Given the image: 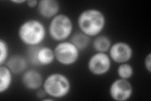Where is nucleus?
<instances>
[{
	"label": "nucleus",
	"mask_w": 151,
	"mask_h": 101,
	"mask_svg": "<svg viewBox=\"0 0 151 101\" xmlns=\"http://www.w3.org/2000/svg\"><path fill=\"white\" fill-rule=\"evenodd\" d=\"M106 24L104 13L97 8H88L79 13L77 25L79 31L89 37H95L101 34Z\"/></svg>",
	"instance_id": "obj_1"
},
{
	"label": "nucleus",
	"mask_w": 151,
	"mask_h": 101,
	"mask_svg": "<svg viewBox=\"0 0 151 101\" xmlns=\"http://www.w3.org/2000/svg\"><path fill=\"white\" fill-rule=\"evenodd\" d=\"M47 33L44 24L35 18L28 19L22 22L17 31L19 40L28 47L41 46L45 39Z\"/></svg>",
	"instance_id": "obj_2"
},
{
	"label": "nucleus",
	"mask_w": 151,
	"mask_h": 101,
	"mask_svg": "<svg viewBox=\"0 0 151 101\" xmlns=\"http://www.w3.org/2000/svg\"><path fill=\"white\" fill-rule=\"evenodd\" d=\"M71 81L67 75L59 72L49 74L44 79L42 88L47 96L54 100L68 96L71 90Z\"/></svg>",
	"instance_id": "obj_3"
},
{
	"label": "nucleus",
	"mask_w": 151,
	"mask_h": 101,
	"mask_svg": "<svg viewBox=\"0 0 151 101\" xmlns=\"http://www.w3.org/2000/svg\"><path fill=\"white\" fill-rule=\"evenodd\" d=\"M73 29L72 19L66 14L59 13L50 20L47 32L53 41L60 42L68 41L73 33Z\"/></svg>",
	"instance_id": "obj_4"
},
{
	"label": "nucleus",
	"mask_w": 151,
	"mask_h": 101,
	"mask_svg": "<svg viewBox=\"0 0 151 101\" xmlns=\"http://www.w3.org/2000/svg\"><path fill=\"white\" fill-rule=\"evenodd\" d=\"M54 51L55 61L64 66H70L76 63L81 53V51L70 41L58 42Z\"/></svg>",
	"instance_id": "obj_5"
},
{
	"label": "nucleus",
	"mask_w": 151,
	"mask_h": 101,
	"mask_svg": "<svg viewBox=\"0 0 151 101\" xmlns=\"http://www.w3.org/2000/svg\"><path fill=\"white\" fill-rule=\"evenodd\" d=\"M27 59L29 63L35 66H47L55 61L54 49L45 46L28 47Z\"/></svg>",
	"instance_id": "obj_6"
},
{
	"label": "nucleus",
	"mask_w": 151,
	"mask_h": 101,
	"mask_svg": "<svg viewBox=\"0 0 151 101\" xmlns=\"http://www.w3.org/2000/svg\"><path fill=\"white\" fill-rule=\"evenodd\" d=\"M112 61L107 52H96L89 57L87 68L89 73L97 76L107 74L111 68Z\"/></svg>",
	"instance_id": "obj_7"
},
{
	"label": "nucleus",
	"mask_w": 151,
	"mask_h": 101,
	"mask_svg": "<svg viewBox=\"0 0 151 101\" xmlns=\"http://www.w3.org/2000/svg\"><path fill=\"white\" fill-rule=\"evenodd\" d=\"M108 91L112 100L127 101L133 95L134 88L129 80L118 78L112 81Z\"/></svg>",
	"instance_id": "obj_8"
},
{
	"label": "nucleus",
	"mask_w": 151,
	"mask_h": 101,
	"mask_svg": "<svg viewBox=\"0 0 151 101\" xmlns=\"http://www.w3.org/2000/svg\"><path fill=\"white\" fill-rule=\"evenodd\" d=\"M108 52L112 62L119 65L129 62L134 55V50L132 46L124 41L113 43Z\"/></svg>",
	"instance_id": "obj_9"
},
{
	"label": "nucleus",
	"mask_w": 151,
	"mask_h": 101,
	"mask_svg": "<svg viewBox=\"0 0 151 101\" xmlns=\"http://www.w3.org/2000/svg\"><path fill=\"white\" fill-rule=\"evenodd\" d=\"M44 81L43 75L34 69L27 70L22 75V84L28 90L37 91L41 89Z\"/></svg>",
	"instance_id": "obj_10"
},
{
	"label": "nucleus",
	"mask_w": 151,
	"mask_h": 101,
	"mask_svg": "<svg viewBox=\"0 0 151 101\" xmlns=\"http://www.w3.org/2000/svg\"><path fill=\"white\" fill-rule=\"evenodd\" d=\"M37 9L42 17L51 20L59 13L60 4L57 0H40Z\"/></svg>",
	"instance_id": "obj_11"
},
{
	"label": "nucleus",
	"mask_w": 151,
	"mask_h": 101,
	"mask_svg": "<svg viewBox=\"0 0 151 101\" xmlns=\"http://www.w3.org/2000/svg\"><path fill=\"white\" fill-rule=\"evenodd\" d=\"M28 60L20 54H15L9 57L5 65L13 75L23 74L27 70Z\"/></svg>",
	"instance_id": "obj_12"
},
{
	"label": "nucleus",
	"mask_w": 151,
	"mask_h": 101,
	"mask_svg": "<svg viewBox=\"0 0 151 101\" xmlns=\"http://www.w3.org/2000/svg\"><path fill=\"white\" fill-rule=\"evenodd\" d=\"M13 73L6 65L0 66V94L6 93L13 83Z\"/></svg>",
	"instance_id": "obj_13"
},
{
	"label": "nucleus",
	"mask_w": 151,
	"mask_h": 101,
	"mask_svg": "<svg viewBox=\"0 0 151 101\" xmlns=\"http://www.w3.org/2000/svg\"><path fill=\"white\" fill-rule=\"evenodd\" d=\"M69 41L81 52L86 50L91 44V37L80 31L73 33Z\"/></svg>",
	"instance_id": "obj_14"
},
{
	"label": "nucleus",
	"mask_w": 151,
	"mask_h": 101,
	"mask_svg": "<svg viewBox=\"0 0 151 101\" xmlns=\"http://www.w3.org/2000/svg\"><path fill=\"white\" fill-rule=\"evenodd\" d=\"M112 44V41L109 37L100 34L94 37L92 46L96 52H108Z\"/></svg>",
	"instance_id": "obj_15"
},
{
	"label": "nucleus",
	"mask_w": 151,
	"mask_h": 101,
	"mask_svg": "<svg viewBox=\"0 0 151 101\" xmlns=\"http://www.w3.org/2000/svg\"><path fill=\"white\" fill-rule=\"evenodd\" d=\"M116 73L119 78L129 80L134 74V69L129 62H124L118 66Z\"/></svg>",
	"instance_id": "obj_16"
},
{
	"label": "nucleus",
	"mask_w": 151,
	"mask_h": 101,
	"mask_svg": "<svg viewBox=\"0 0 151 101\" xmlns=\"http://www.w3.org/2000/svg\"><path fill=\"white\" fill-rule=\"evenodd\" d=\"M9 47L7 41L0 39V66L4 65L9 58Z\"/></svg>",
	"instance_id": "obj_17"
},
{
	"label": "nucleus",
	"mask_w": 151,
	"mask_h": 101,
	"mask_svg": "<svg viewBox=\"0 0 151 101\" xmlns=\"http://www.w3.org/2000/svg\"><path fill=\"white\" fill-rule=\"evenodd\" d=\"M144 67L147 72L149 73H151V53H149L145 56L144 61Z\"/></svg>",
	"instance_id": "obj_18"
},
{
	"label": "nucleus",
	"mask_w": 151,
	"mask_h": 101,
	"mask_svg": "<svg viewBox=\"0 0 151 101\" xmlns=\"http://www.w3.org/2000/svg\"><path fill=\"white\" fill-rule=\"evenodd\" d=\"M36 96L38 99H39L40 100H43L45 97H47V95L45 93V90L43 89V88H41L39 89L38 90L36 91Z\"/></svg>",
	"instance_id": "obj_19"
},
{
	"label": "nucleus",
	"mask_w": 151,
	"mask_h": 101,
	"mask_svg": "<svg viewBox=\"0 0 151 101\" xmlns=\"http://www.w3.org/2000/svg\"><path fill=\"white\" fill-rule=\"evenodd\" d=\"M39 1H37V0H28V1H27L26 4L28 8H35L37 7Z\"/></svg>",
	"instance_id": "obj_20"
},
{
	"label": "nucleus",
	"mask_w": 151,
	"mask_h": 101,
	"mask_svg": "<svg viewBox=\"0 0 151 101\" xmlns=\"http://www.w3.org/2000/svg\"><path fill=\"white\" fill-rule=\"evenodd\" d=\"M11 2L15 4H22L23 3H26L27 1H25V0H12Z\"/></svg>",
	"instance_id": "obj_21"
}]
</instances>
